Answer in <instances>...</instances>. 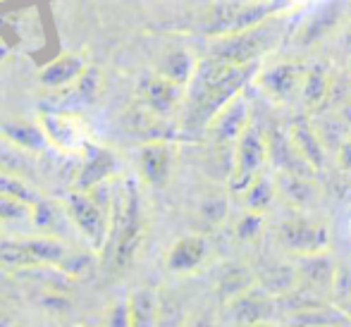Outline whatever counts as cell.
I'll list each match as a JSON object with an SVG mask.
<instances>
[{
    "instance_id": "obj_14",
    "label": "cell",
    "mask_w": 351,
    "mask_h": 327,
    "mask_svg": "<svg viewBox=\"0 0 351 327\" xmlns=\"http://www.w3.org/2000/svg\"><path fill=\"white\" fill-rule=\"evenodd\" d=\"M177 160V146L172 138H158V141H146V146L139 153V172L141 180L148 186L162 189L167 186L175 170Z\"/></svg>"
},
{
    "instance_id": "obj_13",
    "label": "cell",
    "mask_w": 351,
    "mask_h": 327,
    "mask_svg": "<svg viewBox=\"0 0 351 327\" xmlns=\"http://www.w3.org/2000/svg\"><path fill=\"white\" fill-rule=\"evenodd\" d=\"M227 315L232 323L239 327L258 325V323H270L275 318V313L280 311V304L273 294H268L261 287H251L249 291L234 296L232 301H227Z\"/></svg>"
},
{
    "instance_id": "obj_5",
    "label": "cell",
    "mask_w": 351,
    "mask_h": 327,
    "mask_svg": "<svg viewBox=\"0 0 351 327\" xmlns=\"http://www.w3.org/2000/svg\"><path fill=\"white\" fill-rule=\"evenodd\" d=\"M67 210L72 215V222L77 232L88 241L96 254H103L108 244V234H110V215H112V203H101L88 191H72L65 201Z\"/></svg>"
},
{
    "instance_id": "obj_3",
    "label": "cell",
    "mask_w": 351,
    "mask_h": 327,
    "mask_svg": "<svg viewBox=\"0 0 351 327\" xmlns=\"http://www.w3.org/2000/svg\"><path fill=\"white\" fill-rule=\"evenodd\" d=\"M285 32H287L285 19L270 17L265 22L256 24V27L244 29V32L213 36L208 56L225 62V65H234V67L261 65V58L268 56L270 51H275L280 46Z\"/></svg>"
},
{
    "instance_id": "obj_36",
    "label": "cell",
    "mask_w": 351,
    "mask_h": 327,
    "mask_svg": "<svg viewBox=\"0 0 351 327\" xmlns=\"http://www.w3.org/2000/svg\"><path fill=\"white\" fill-rule=\"evenodd\" d=\"M234 232L241 241H254L256 237L263 232V215H261V213L246 210V215L239 217V222H237Z\"/></svg>"
},
{
    "instance_id": "obj_25",
    "label": "cell",
    "mask_w": 351,
    "mask_h": 327,
    "mask_svg": "<svg viewBox=\"0 0 351 327\" xmlns=\"http://www.w3.org/2000/svg\"><path fill=\"white\" fill-rule=\"evenodd\" d=\"M130 320L132 327H158V306H160V296L158 291L148 289V287H141V289H134L130 296Z\"/></svg>"
},
{
    "instance_id": "obj_43",
    "label": "cell",
    "mask_w": 351,
    "mask_h": 327,
    "mask_svg": "<svg viewBox=\"0 0 351 327\" xmlns=\"http://www.w3.org/2000/svg\"><path fill=\"white\" fill-rule=\"evenodd\" d=\"M14 327H22V325H14Z\"/></svg>"
},
{
    "instance_id": "obj_1",
    "label": "cell",
    "mask_w": 351,
    "mask_h": 327,
    "mask_svg": "<svg viewBox=\"0 0 351 327\" xmlns=\"http://www.w3.org/2000/svg\"><path fill=\"white\" fill-rule=\"evenodd\" d=\"M258 74V65L234 67L204 58L199 60L194 77L184 93V106H182V127L186 132H206L213 117L239 93H244V86L254 82Z\"/></svg>"
},
{
    "instance_id": "obj_19",
    "label": "cell",
    "mask_w": 351,
    "mask_h": 327,
    "mask_svg": "<svg viewBox=\"0 0 351 327\" xmlns=\"http://www.w3.org/2000/svg\"><path fill=\"white\" fill-rule=\"evenodd\" d=\"M296 270H299V284L308 287V289L318 291V294H328V291H332L339 267L335 265L328 251H325V254L299 256Z\"/></svg>"
},
{
    "instance_id": "obj_21",
    "label": "cell",
    "mask_w": 351,
    "mask_h": 327,
    "mask_svg": "<svg viewBox=\"0 0 351 327\" xmlns=\"http://www.w3.org/2000/svg\"><path fill=\"white\" fill-rule=\"evenodd\" d=\"M275 186H278V194L285 196L296 208H311L318 201V186H315L313 177L306 175V172L278 170Z\"/></svg>"
},
{
    "instance_id": "obj_20",
    "label": "cell",
    "mask_w": 351,
    "mask_h": 327,
    "mask_svg": "<svg viewBox=\"0 0 351 327\" xmlns=\"http://www.w3.org/2000/svg\"><path fill=\"white\" fill-rule=\"evenodd\" d=\"M32 222H34V227H38L46 237H56V239H62V241L77 230L65 203H51V201H43V198L34 206Z\"/></svg>"
},
{
    "instance_id": "obj_18",
    "label": "cell",
    "mask_w": 351,
    "mask_h": 327,
    "mask_svg": "<svg viewBox=\"0 0 351 327\" xmlns=\"http://www.w3.org/2000/svg\"><path fill=\"white\" fill-rule=\"evenodd\" d=\"M117 170V158L112 151L101 146H86V160H84L82 170L77 175V189L79 191H88L93 186L103 184V182H110L112 175Z\"/></svg>"
},
{
    "instance_id": "obj_31",
    "label": "cell",
    "mask_w": 351,
    "mask_h": 327,
    "mask_svg": "<svg viewBox=\"0 0 351 327\" xmlns=\"http://www.w3.org/2000/svg\"><path fill=\"white\" fill-rule=\"evenodd\" d=\"M160 315H158V327H184L186 323V315H184V308H182L180 299L170 296L167 291H160Z\"/></svg>"
},
{
    "instance_id": "obj_27",
    "label": "cell",
    "mask_w": 351,
    "mask_h": 327,
    "mask_svg": "<svg viewBox=\"0 0 351 327\" xmlns=\"http://www.w3.org/2000/svg\"><path fill=\"white\" fill-rule=\"evenodd\" d=\"M258 287L268 291V294H273L275 299L289 294L291 289L299 287L296 263H278V265H270L268 270H263L258 275Z\"/></svg>"
},
{
    "instance_id": "obj_8",
    "label": "cell",
    "mask_w": 351,
    "mask_h": 327,
    "mask_svg": "<svg viewBox=\"0 0 351 327\" xmlns=\"http://www.w3.org/2000/svg\"><path fill=\"white\" fill-rule=\"evenodd\" d=\"M278 239L289 254H294L299 258V256L325 254L330 246V232L323 222L311 220V217L304 215H294L287 217L280 225Z\"/></svg>"
},
{
    "instance_id": "obj_16",
    "label": "cell",
    "mask_w": 351,
    "mask_h": 327,
    "mask_svg": "<svg viewBox=\"0 0 351 327\" xmlns=\"http://www.w3.org/2000/svg\"><path fill=\"white\" fill-rule=\"evenodd\" d=\"M208 261V241L201 234H186L170 246L165 256V265L175 275H191L201 270Z\"/></svg>"
},
{
    "instance_id": "obj_4",
    "label": "cell",
    "mask_w": 351,
    "mask_h": 327,
    "mask_svg": "<svg viewBox=\"0 0 351 327\" xmlns=\"http://www.w3.org/2000/svg\"><path fill=\"white\" fill-rule=\"evenodd\" d=\"M285 8L282 0H263V3H244V0H234V3H222L210 10L208 19L204 22V34L210 36H225V34L244 32L256 24L265 22V19L275 17L280 10Z\"/></svg>"
},
{
    "instance_id": "obj_2",
    "label": "cell",
    "mask_w": 351,
    "mask_h": 327,
    "mask_svg": "<svg viewBox=\"0 0 351 327\" xmlns=\"http://www.w3.org/2000/svg\"><path fill=\"white\" fill-rule=\"evenodd\" d=\"M143 237H146V206L134 180H122L112 189L110 234L103 249V261L115 272H122L134 263Z\"/></svg>"
},
{
    "instance_id": "obj_34",
    "label": "cell",
    "mask_w": 351,
    "mask_h": 327,
    "mask_svg": "<svg viewBox=\"0 0 351 327\" xmlns=\"http://www.w3.org/2000/svg\"><path fill=\"white\" fill-rule=\"evenodd\" d=\"M32 217H34V206H32V203L0 194V220L22 222V220H32Z\"/></svg>"
},
{
    "instance_id": "obj_40",
    "label": "cell",
    "mask_w": 351,
    "mask_h": 327,
    "mask_svg": "<svg viewBox=\"0 0 351 327\" xmlns=\"http://www.w3.org/2000/svg\"><path fill=\"white\" fill-rule=\"evenodd\" d=\"M249 327H278V325H273V320H270V323H258V325H249Z\"/></svg>"
},
{
    "instance_id": "obj_38",
    "label": "cell",
    "mask_w": 351,
    "mask_h": 327,
    "mask_svg": "<svg viewBox=\"0 0 351 327\" xmlns=\"http://www.w3.org/2000/svg\"><path fill=\"white\" fill-rule=\"evenodd\" d=\"M184 327H217V325H215V318H213L208 311H201V313L186 318Z\"/></svg>"
},
{
    "instance_id": "obj_23",
    "label": "cell",
    "mask_w": 351,
    "mask_h": 327,
    "mask_svg": "<svg viewBox=\"0 0 351 327\" xmlns=\"http://www.w3.org/2000/svg\"><path fill=\"white\" fill-rule=\"evenodd\" d=\"M289 327H351V315L330 304L289 315Z\"/></svg>"
},
{
    "instance_id": "obj_28",
    "label": "cell",
    "mask_w": 351,
    "mask_h": 327,
    "mask_svg": "<svg viewBox=\"0 0 351 327\" xmlns=\"http://www.w3.org/2000/svg\"><path fill=\"white\" fill-rule=\"evenodd\" d=\"M196 67H199V60L191 56L189 51H172L162 58V62L158 65L156 72H160L162 77H167L170 82L180 84V86H189L191 77H194Z\"/></svg>"
},
{
    "instance_id": "obj_29",
    "label": "cell",
    "mask_w": 351,
    "mask_h": 327,
    "mask_svg": "<svg viewBox=\"0 0 351 327\" xmlns=\"http://www.w3.org/2000/svg\"><path fill=\"white\" fill-rule=\"evenodd\" d=\"M275 194H278L275 180H268L265 175H258L254 182H251L249 186H246L244 191H241V196H244L246 210L261 213V215H263V213L268 210L270 206H273Z\"/></svg>"
},
{
    "instance_id": "obj_30",
    "label": "cell",
    "mask_w": 351,
    "mask_h": 327,
    "mask_svg": "<svg viewBox=\"0 0 351 327\" xmlns=\"http://www.w3.org/2000/svg\"><path fill=\"white\" fill-rule=\"evenodd\" d=\"M251 287H256V277L241 265H230L220 275V282H217V291H220V296H222L225 304L234 299V296L249 291Z\"/></svg>"
},
{
    "instance_id": "obj_22",
    "label": "cell",
    "mask_w": 351,
    "mask_h": 327,
    "mask_svg": "<svg viewBox=\"0 0 351 327\" xmlns=\"http://www.w3.org/2000/svg\"><path fill=\"white\" fill-rule=\"evenodd\" d=\"M335 79L328 67L323 65H308L304 79V88H301V101H304L306 110H320L328 103L330 93H332Z\"/></svg>"
},
{
    "instance_id": "obj_42",
    "label": "cell",
    "mask_w": 351,
    "mask_h": 327,
    "mask_svg": "<svg viewBox=\"0 0 351 327\" xmlns=\"http://www.w3.org/2000/svg\"><path fill=\"white\" fill-rule=\"evenodd\" d=\"M349 77H351V62H349Z\"/></svg>"
},
{
    "instance_id": "obj_10",
    "label": "cell",
    "mask_w": 351,
    "mask_h": 327,
    "mask_svg": "<svg viewBox=\"0 0 351 327\" xmlns=\"http://www.w3.org/2000/svg\"><path fill=\"white\" fill-rule=\"evenodd\" d=\"M139 103L143 108H148L156 115L170 120L177 110H182L184 106V93L186 86L170 82L167 77H162L160 72L146 74L139 82Z\"/></svg>"
},
{
    "instance_id": "obj_7",
    "label": "cell",
    "mask_w": 351,
    "mask_h": 327,
    "mask_svg": "<svg viewBox=\"0 0 351 327\" xmlns=\"http://www.w3.org/2000/svg\"><path fill=\"white\" fill-rule=\"evenodd\" d=\"M268 160H270L268 138L251 122L234 143V158H232V175H230L232 189L241 194L256 177L263 175V167Z\"/></svg>"
},
{
    "instance_id": "obj_17",
    "label": "cell",
    "mask_w": 351,
    "mask_h": 327,
    "mask_svg": "<svg viewBox=\"0 0 351 327\" xmlns=\"http://www.w3.org/2000/svg\"><path fill=\"white\" fill-rule=\"evenodd\" d=\"M287 130H289L294 148L306 160V165H308L311 170H320V167L325 165V160H328V146H325V141L320 138L313 122L304 115H296L294 120L289 122Z\"/></svg>"
},
{
    "instance_id": "obj_9",
    "label": "cell",
    "mask_w": 351,
    "mask_h": 327,
    "mask_svg": "<svg viewBox=\"0 0 351 327\" xmlns=\"http://www.w3.org/2000/svg\"><path fill=\"white\" fill-rule=\"evenodd\" d=\"M306 69H308V65H304V62H299V60H282L265 69H258L254 82L258 84V88L270 101L280 103V106H287V103H291L296 96H301Z\"/></svg>"
},
{
    "instance_id": "obj_11",
    "label": "cell",
    "mask_w": 351,
    "mask_h": 327,
    "mask_svg": "<svg viewBox=\"0 0 351 327\" xmlns=\"http://www.w3.org/2000/svg\"><path fill=\"white\" fill-rule=\"evenodd\" d=\"M347 24V8H344L342 0H330V3L320 5L313 14L301 22V27L296 29V36L294 43L301 48H308V46H318L323 43L325 38H330L335 32Z\"/></svg>"
},
{
    "instance_id": "obj_35",
    "label": "cell",
    "mask_w": 351,
    "mask_h": 327,
    "mask_svg": "<svg viewBox=\"0 0 351 327\" xmlns=\"http://www.w3.org/2000/svg\"><path fill=\"white\" fill-rule=\"evenodd\" d=\"M103 327H132L130 320V299H117L108 306L106 318H103Z\"/></svg>"
},
{
    "instance_id": "obj_24",
    "label": "cell",
    "mask_w": 351,
    "mask_h": 327,
    "mask_svg": "<svg viewBox=\"0 0 351 327\" xmlns=\"http://www.w3.org/2000/svg\"><path fill=\"white\" fill-rule=\"evenodd\" d=\"M0 134H3L5 141L14 143V146L24 148L29 153H38L48 146V136L43 132V127L32 125V122H24V120L8 122V125H3Z\"/></svg>"
},
{
    "instance_id": "obj_32",
    "label": "cell",
    "mask_w": 351,
    "mask_h": 327,
    "mask_svg": "<svg viewBox=\"0 0 351 327\" xmlns=\"http://www.w3.org/2000/svg\"><path fill=\"white\" fill-rule=\"evenodd\" d=\"M0 194L3 196H12V198H19V201H27L32 206H36L41 198H38L36 191L24 182V177H17V175H0Z\"/></svg>"
},
{
    "instance_id": "obj_6",
    "label": "cell",
    "mask_w": 351,
    "mask_h": 327,
    "mask_svg": "<svg viewBox=\"0 0 351 327\" xmlns=\"http://www.w3.org/2000/svg\"><path fill=\"white\" fill-rule=\"evenodd\" d=\"M72 254L70 246L56 237H38V239H8L0 241V263L10 267H41L60 265Z\"/></svg>"
},
{
    "instance_id": "obj_39",
    "label": "cell",
    "mask_w": 351,
    "mask_h": 327,
    "mask_svg": "<svg viewBox=\"0 0 351 327\" xmlns=\"http://www.w3.org/2000/svg\"><path fill=\"white\" fill-rule=\"evenodd\" d=\"M344 46H347V51H351V19L347 22V29H344Z\"/></svg>"
},
{
    "instance_id": "obj_12",
    "label": "cell",
    "mask_w": 351,
    "mask_h": 327,
    "mask_svg": "<svg viewBox=\"0 0 351 327\" xmlns=\"http://www.w3.org/2000/svg\"><path fill=\"white\" fill-rule=\"evenodd\" d=\"M251 125V108L246 103L244 93H239L237 98H232L208 125L210 146H220V148H234L237 138L244 134L246 127Z\"/></svg>"
},
{
    "instance_id": "obj_41",
    "label": "cell",
    "mask_w": 351,
    "mask_h": 327,
    "mask_svg": "<svg viewBox=\"0 0 351 327\" xmlns=\"http://www.w3.org/2000/svg\"><path fill=\"white\" fill-rule=\"evenodd\" d=\"M244 3H263V0H244Z\"/></svg>"
},
{
    "instance_id": "obj_15",
    "label": "cell",
    "mask_w": 351,
    "mask_h": 327,
    "mask_svg": "<svg viewBox=\"0 0 351 327\" xmlns=\"http://www.w3.org/2000/svg\"><path fill=\"white\" fill-rule=\"evenodd\" d=\"M41 127L48 136V143H53L60 151H86V130L74 115L67 112H43Z\"/></svg>"
},
{
    "instance_id": "obj_37",
    "label": "cell",
    "mask_w": 351,
    "mask_h": 327,
    "mask_svg": "<svg viewBox=\"0 0 351 327\" xmlns=\"http://www.w3.org/2000/svg\"><path fill=\"white\" fill-rule=\"evenodd\" d=\"M335 158H337V165L342 167L344 172H349V175H351V134L337 146Z\"/></svg>"
},
{
    "instance_id": "obj_33",
    "label": "cell",
    "mask_w": 351,
    "mask_h": 327,
    "mask_svg": "<svg viewBox=\"0 0 351 327\" xmlns=\"http://www.w3.org/2000/svg\"><path fill=\"white\" fill-rule=\"evenodd\" d=\"M227 213H230V206H227L225 196L204 198V203H201V208H199L201 220H204L208 227H220L222 222L227 220Z\"/></svg>"
},
{
    "instance_id": "obj_26",
    "label": "cell",
    "mask_w": 351,
    "mask_h": 327,
    "mask_svg": "<svg viewBox=\"0 0 351 327\" xmlns=\"http://www.w3.org/2000/svg\"><path fill=\"white\" fill-rule=\"evenodd\" d=\"M84 60L79 56H62L56 62H51L46 69L41 72V84L46 88H67L82 77L84 72Z\"/></svg>"
}]
</instances>
